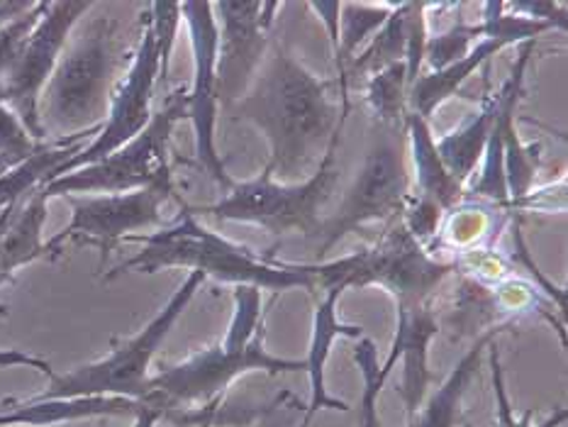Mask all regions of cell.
Here are the masks:
<instances>
[{
    "label": "cell",
    "instance_id": "cell-1",
    "mask_svg": "<svg viewBox=\"0 0 568 427\" xmlns=\"http://www.w3.org/2000/svg\"><path fill=\"white\" fill-rule=\"evenodd\" d=\"M335 91L337 81L315 77L278 40L268 42L250 91L230 110L266 138L271 179L301 183L315 174L352 110Z\"/></svg>",
    "mask_w": 568,
    "mask_h": 427
},
{
    "label": "cell",
    "instance_id": "cell-2",
    "mask_svg": "<svg viewBox=\"0 0 568 427\" xmlns=\"http://www.w3.org/2000/svg\"><path fill=\"white\" fill-rule=\"evenodd\" d=\"M232 298L234 311L225 339L152 374L142 403L162 410V415L171 410H201L207 403L225 398V390L244 374L264 372L278 376L305 372L303 359L276 357L266 349L262 291L240 286L234 288Z\"/></svg>",
    "mask_w": 568,
    "mask_h": 427
},
{
    "label": "cell",
    "instance_id": "cell-3",
    "mask_svg": "<svg viewBox=\"0 0 568 427\" xmlns=\"http://www.w3.org/2000/svg\"><path fill=\"white\" fill-rule=\"evenodd\" d=\"M122 242L142 244V252L105 274L108 281L130 272L156 274L162 268L176 266L205 278H215L220 284H232L234 288L252 286L276 293L291 288L317 291L315 276L307 274L303 264L281 262L271 254L262 256L240 242L222 237L220 232L205 227L193 207L183 203L174 225L159 230L154 235H130Z\"/></svg>",
    "mask_w": 568,
    "mask_h": 427
},
{
    "label": "cell",
    "instance_id": "cell-4",
    "mask_svg": "<svg viewBox=\"0 0 568 427\" xmlns=\"http://www.w3.org/2000/svg\"><path fill=\"white\" fill-rule=\"evenodd\" d=\"M120 57L115 20L95 18L79 37H71L40 95L44 140L101 132L118 85Z\"/></svg>",
    "mask_w": 568,
    "mask_h": 427
},
{
    "label": "cell",
    "instance_id": "cell-5",
    "mask_svg": "<svg viewBox=\"0 0 568 427\" xmlns=\"http://www.w3.org/2000/svg\"><path fill=\"white\" fill-rule=\"evenodd\" d=\"M144 30L140 37L138 52L132 54L130 67L115 85L110 98L108 115L93 142L61 164L49 181L71 174L81 166L101 162L108 154L120 150L122 144L138 138L150 125L154 115L156 83L166 79L171 49L176 42V30L181 24V3H150L144 12ZM47 181V183H49Z\"/></svg>",
    "mask_w": 568,
    "mask_h": 427
},
{
    "label": "cell",
    "instance_id": "cell-6",
    "mask_svg": "<svg viewBox=\"0 0 568 427\" xmlns=\"http://www.w3.org/2000/svg\"><path fill=\"white\" fill-rule=\"evenodd\" d=\"M303 268L315 276L317 291L378 286L398 308L435 303L444 281L456 274V262H437L435 254L407 235L400 217H395L372 247L339 256L335 262L303 264Z\"/></svg>",
    "mask_w": 568,
    "mask_h": 427
},
{
    "label": "cell",
    "instance_id": "cell-7",
    "mask_svg": "<svg viewBox=\"0 0 568 427\" xmlns=\"http://www.w3.org/2000/svg\"><path fill=\"white\" fill-rule=\"evenodd\" d=\"M339 138L329 144L317 171L301 183H278L264 171L254 179L234 181V186L213 205L193 207V213L213 215L220 223L258 225L276 237L305 235L317 237L325 223V207L339 183L337 166Z\"/></svg>",
    "mask_w": 568,
    "mask_h": 427
},
{
    "label": "cell",
    "instance_id": "cell-8",
    "mask_svg": "<svg viewBox=\"0 0 568 427\" xmlns=\"http://www.w3.org/2000/svg\"><path fill=\"white\" fill-rule=\"evenodd\" d=\"M205 276L189 272L183 284L174 291V296L146 323L138 335L118 342L105 357L91 364L77 366L67 374H54L49 378V386L32 398L54 400V398H95V396H118L142 400L150 369L159 347L164 345L171 329L179 323V317L186 313L195 293L201 291Z\"/></svg>",
    "mask_w": 568,
    "mask_h": 427
},
{
    "label": "cell",
    "instance_id": "cell-9",
    "mask_svg": "<svg viewBox=\"0 0 568 427\" xmlns=\"http://www.w3.org/2000/svg\"><path fill=\"white\" fill-rule=\"evenodd\" d=\"M181 120H186V91L179 89L166 98L162 108L154 110L138 138L122 144L120 150L89 166L44 183L40 189L47 201L71 199V195H108L130 193L150 186H174L171 176V132Z\"/></svg>",
    "mask_w": 568,
    "mask_h": 427
},
{
    "label": "cell",
    "instance_id": "cell-10",
    "mask_svg": "<svg viewBox=\"0 0 568 427\" xmlns=\"http://www.w3.org/2000/svg\"><path fill=\"white\" fill-rule=\"evenodd\" d=\"M381 134L368 146L364 166L344 195L337 213L325 217L317 235V256H325L349 232L368 223H393L410 199V174L405 166V142L400 130L378 128Z\"/></svg>",
    "mask_w": 568,
    "mask_h": 427
},
{
    "label": "cell",
    "instance_id": "cell-11",
    "mask_svg": "<svg viewBox=\"0 0 568 427\" xmlns=\"http://www.w3.org/2000/svg\"><path fill=\"white\" fill-rule=\"evenodd\" d=\"M93 3H47L42 18L24 37L16 59L0 81V103L32 134V140L47 142L40 122V95L59 64V57L71 40V32L93 10Z\"/></svg>",
    "mask_w": 568,
    "mask_h": 427
},
{
    "label": "cell",
    "instance_id": "cell-12",
    "mask_svg": "<svg viewBox=\"0 0 568 427\" xmlns=\"http://www.w3.org/2000/svg\"><path fill=\"white\" fill-rule=\"evenodd\" d=\"M171 199H176L174 186H150L108 195H71V223L49 240L47 247L57 256L64 242L91 244L101 252V262H105L108 254L132 232L162 225V205Z\"/></svg>",
    "mask_w": 568,
    "mask_h": 427
},
{
    "label": "cell",
    "instance_id": "cell-13",
    "mask_svg": "<svg viewBox=\"0 0 568 427\" xmlns=\"http://www.w3.org/2000/svg\"><path fill=\"white\" fill-rule=\"evenodd\" d=\"M281 3L274 0H222L213 3L217 24V103L232 108L254 83L268 52V34Z\"/></svg>",
    "mask_w": 568,
    "mask_h": 427
},
{
    "label": "cell",
    "instance_id": "cell-14",
    "mask_svg": "<svg viewBox=\"0 0 568 427\" xmlns=\"http://www.w3.org/2000/svg\"><path fill=\"white\" fill-rule=\"evenodd\" d=\"M181 20L189 28L193 49V83L186 91V120H191L195 140V162L213 179L222 193L234 186L215 144L217 128V24L213 3H181Z\"/></svg>",
    "mask_w": 568,
    "mask_h": 427
},
{
    "label": "cell",
    "instance_id": "cell-15",
    "mask_svg": "<svg viewBox=\"0 0 568 427\" xmlns=\"http://www.w3.org/2000/svg\"><path fill=\"white\" fill-rule=\"evenodd\" d=\"M439 335L435 303L398 305L395 308V337L386 364L403 362L400 398L405 403L407 420L423 406L429 388V345Z\"/></svg>",
    "mask_w": 568,
    "mask_h": 427
},
{
    "label": "cell",
    "instance_id": "cell-16",
    "mask_svg": "<svg viewBox=\"0 0 568 427\" xmlns=\"http://www.w3.org/2000/svg\"><path fill=\"white\" fill-rule=\"evenodd\" d=\"M342 288H327L325 298L317 303L315 315H313V333H311V347H307L305 362V374L307 382H311V400L305 406V415L301 427L311 425V420L320 410H349L347 400H339L329 394L327 388V362L335 342L347 337V339H362L364 327L362 325H347L339 321L337 315V303L342 298Z\"/></svg>",
    "mask_w": 568,
    "mask_h": 427
},
{
    "label": "cell",
    "instance_id": "cell-17",
    "mask_svg": "<svg viewBox=\"0 0 568 427\" xmlns=\"http://www.w3.org/2000/svg\"><path fill=\"white\" fill-rule=\"evenodd\" d=\"M142 408V400L95 396V398H28L12 403V408L0 410V427H49L73 420L91 418H134Z\"/></svg>",
    "mask_w": 568,
    "mask_h": 427
},
{
    "label": "cell",
    "instance_id": "cell-18",
    "mask_svg": "<svg viewBox=\"0 0 568 427\" xmlns=\"http://www.w3.org/2000/svg\"><path fill=\"white\" fill-rule=\"evenodd\" d=\"M437 325L439 333L444 329L454 342H462L466 337L476 339L490 329H508L513 323L503 315L493 286L462 274L442 313H437Z\"/></svg>",
    "mask_w": 568,
    "mask_h": 427
},
{
    "label": "cell",
    "instance_id": "cell-19",
    "mask_svg": "<svg viewBox=\"0 0 568 427\" xmlns=\"http://www.w3.org/2000/svg\"><path fill=\"white\" fill-rule=\"evenodd\" d=\"M510 44L513 42L505 40V37H484V40L471 47V52L454 61L452 67L419 73V79L413 83L410 93H407V113H415L429 122L439 105L447 103L454 95H462V85L474 71L486 67L493 57Z\"/></svg>",
    "mask_w": 568,
    "mask_h": 427
},
{
    "label": "cell",
    "instance_id": "cell-20",
    "mask_svg": "<svg viewBox=\"0 0 568 427\" xmlns=\"http://www.w3.org/2000/svg\"><path fill=\"white\" fill-rule=\"evenodd\" d=\"M500 333L503 329H490V333H484L474 339L471 349L456 362V366L449 372V376L444 378L435 394L425 398L419 410L407 420V427H462L466 390L480 369V362H484L488 345Z\"/></svg>",
    "mask_w": 568,
    "mask_h": 427
},
{
    "label": "cell",
    "instance_id": "cell-21",
    "mask_svg": "<svg viewBox=\"0 0 568 427\" xmlns=\"http://www.w3.org/2000/svg\"><path fill=\"white\" fill-rule=\"evenodd\" d=\"M415 3H395L388 20L374 32L372 40L352 59V64L344 69V77L337 81L342 103H352L349 85L352 81L372 79L374 73L400 64L407 57V42H410Z\"/></svg>",
    "mask_w": 568,
    "mask_h": 427
},
{
    "label": "cell",
    "instance_id": "cell-22",
    "mask_svg": "<svg viewBox=\"0 0 568 427\" xmlns=\"http://www.w3.org/2000/svg\"><path fill=\"white\" fill-rule=\"evenodd\" d=\"M47 203L49 201L40 189L18 203L3 235H0V286L16 276L18 268L44 260V256H54L42 240Z\"/></svg>",
    "mask_w": 568,
    "mask_h": 427
},
{
    "label": "cell",
    "instance_id": "cell-23",
    "mask_svg": "<svg viewBox=\"0 0 568 427\" xmlns=\"http://www.w3.org/2000/svg\"><path fill=\"white\" fill-rule=\"evenodd\" d=\"M405 130L415 164V195H423V199L437 203L444 213H452L464 203V186L442 164L429 122L407 113Z\"/></svg>",
    "mask_w": 568,
    "mask_h": 427
},
{
    "label": "cell",
    "instance_id": "cell-24",
    "mask_svg": "<svg viewBox=\"0 0 568 427\" xmlns=\"http://www.w3.org/2000/svg\"><path fill=\"white\" fill-rule=\"evenodd\" d=\"M500 108H503V93L498 91L488 95L486 101L480 103L478 113L464 120L454 132L435 140L442 164L447 166L449 174L459 181L462 186L471 179L476 166L480 164V159L486 154L490 132L496 128Z\"/></svg>",
    "mask_w": 568,
    "mask_h": 427
},
{
    "label": "cell",
    "instance_id": "cell-25",
    "mask_svg": "<svg viewBox=\"0 0 568 427\" xmlns=\"http://www.w3.org/2000/svg\"><path fill=\"white\" fill-rule=\"evenodd\" d=\"M395 3H342L339 8V42L335 49L337 81L344 77V69L359 54L364 42L374 37V32L388 20Z\"/></svg>",
    "mask_w": 568,
    "mask_h": 427
},
{
    "label": "cell",
    "instance_id": "cell-26",
    "mask_svg": "<svg viewBox=\"0 0 568 427\" xmlns=\"http://www.w3.org/2000/svg\"><path fill=\"white\" fill-rule=\"evenodd\" d=\"M407 93H410V83H407L405 61L393 64L374 73L366 79V105L376 118L378 128L400 130L405 128L407 118Z\"/></svg>",
    "mask_w": 568,
    "mask_h": 427
},
{
    "label": "cell",
    "instance_id": "cell-27",
    "mask_svg": "<svg viewBox=\"0 0 568 427\" xmlns=\"http://www.w3.org/2000/svg\"><path fill=\"white\" fill-rule=\"evenodd\" d=\"M503 169L508 183L510 207L520 205L532 193V183L539 169V146H527L517 138L515 110L503 120Z\"/></svg>",
    "mask_w": 568,
    "mask_h": 427
},
{
    "label": "cell",
    "instance_id": "cell-28",
    "mask_svg": "<svg viewBox=\"0 0 568 427\" xmlns=\"http://www.w3.org/2000/svg\"><path fill=\"white\" fill-rule=\"evenodd\" d=\"M490 207L493 205H459L452 211V217L447 227H444V242L454 250H462L464 254L476 250L478 242H484L486 237L493 240L496 232L503 230V223H493L490 217ZM498 211V207H496Z\"/></svg>",
    "mask_w": 568,
    "mask_h": 427
},
{
    "label": "cell",
    "instance_id": "cell-29",
    "mask_svg": "<svg viewBox=\"0 0 568 427\" xmlns=\"http://www.w3.org/2000/svg\"><path fill=\"white\" fill-rule=\"evenodd\" d=\"M354 362L359 364L362 378H364V394H362V418L359 427H383L381 413H378V396L383 386L390 378L388 366L378 364V352L376 345L368 337H362L359 345L354 352Z\"/></svg>",
    "mask_w": 568,
    "mask_h": 427
},
{
    "label": "cell",
    "instance_id": "cell-30",
    "mask_svg": "<svg viewBox=\"0 0 568 427\" xmlns=\"http://www.w3.org/2000/svg\"><path fill=\"white\" fill-rule=\"evenodd\" d=\"M488 359H490V376H493V396H496V427H561L568 418V410L564 406L554 408V413L541 425H532L535 410L529 408L523 415L513 410V403L508 396V386H505V374L500 364V352L496 339L488 345Z\"/></svg>",
    "mask_w": 568,
    "mask_h": 427
},
{
    "label": "cell",
    "instance_id": "cell-31",
    "mask_svg": "<svg viewBox=\"0 0 568 427\" xmlns=\"http://www.w3.org/2000/svg\"><path fill=\"white\" fill-rule=\"evenodd\" d=\"M484 37H488L484 22H476V24L456 22L447 32L427 37L425 61L432 71L447 69L454 64V61H459L471 52V47L484 40Z\"/></svg>",
    "mask_w": 568,
    "mask_h": 427
},
{
    "label": "cell",
    "instance_id": "cell-32",
    "mask_svg": "<svg viewBox=\"0 0 568 427\" xmlns=\"http://www.w3.org/2000/svg\"><path fill=\"white\" fill-rule=\"evenodd\" d=\"M42 146L44 142L32 140L20 118L6 103H0V176L28 162Z\"/></svg>",
    "mask_w": 568,
    "mask_h": 427
},
{
    "label": "cell",
    "instance_id": "cell-33",
    "mask_svg": "<svg viewBox=\"0 0 568 427\" xmlns=\"http://www.w3.org/2000/svg\"><path fill=\"white\" fill-rule=\"evenodd\" d=\"M44 6L47 3H34L28 12H24V16L10 20L8 24L0 28V81H3L6 71L12 64V59H16L24 37H28V32L34 28L37 20L42 18Z\"/></svg>",
    "mask_w": 568,
    "mask_h": 427
},
{
    "label": "cell",
    "instance_id": "cell-34",
    "mask_svg": "<svg viewBox=\"0 0 568 427\" xmlns=\"http://www.w3.org/2000/svg\"><path fill=\"white\" fill-rule=\"evenodd\" d=\"M505 10L513 16H523L529 20L545 22L551 30H568V8L566 3H549V0H529V3H505Z\"/></svg>",
    "mask_w": 568,
    "mask_h": 427
},
{
    "label": "cell",
    "instance_id": "cell-35",
    "mask_svg": "<svg viewBox=\"0 0 568 427\" xmlns=\"http://www.w3.org/2000/svg\"><path fill=\"white\" fill-rule=\"evenodd\" d=\"M12 366H28V369L42 372L49 378L57 374L52 369V364L42 357H34V354H28L22 349H0V369H12Z\"/></svg>",
    "mask_w": 568,
    "mask_h": 427
},
{
    "label": "cell",
    "instance_id": "cell-36",
    "mask_svg": "<svg viewBox=\"0 0 568 427\" xmlns=\"http://www.w3.org/2000/svg\"><path fill=\"white\" fill-rule=\"evenodd\" d=\"M307 8H311L320 18V22L325 24V30L329 34L332 54H335L337 42H339V8H342V3H335V0H332V3H307Z\"/></svg>",
    "mask_w": 568,
    "mask_h": 427
},
{
    "label": "cell",
    "instance_id": "cell-37",
    "mask_svg": "<svg viewBox=\"0 0 568 427\" xmlns=\"http://www.w3.org/2000/svg\"><path fill=\"white\" fill-rule=\"evenodd\" d=\"M286 398L288 396L278 398L276 406L266 408L262 418H258L252 427H291L293 425V415H291V408H286Z\"/></svg>",
    "mask_w": 568,
    "mask_h": 427
},
{
    "label": "cell",
    "instance_id": "cell-38",
    "mask_svg": "<svg viewBox=\"0 0 568 427\" xmlns=\"http://www.w3.org/2000/svg\"><path fill=\"white\" fill-rule=\"evenodd\" d=\"M34 3H28V0H0V28L8 24L10 20H16L24 16Z\"/></svg>",
    "mask_w": 568,
    "mask_h": 427
},
{
    "label": "cell",
    "instance_id": "cell-39",
    "mask_svg": "<svg viewBox=\"0 0 568 427\" xmlns=\"http://www.w3.org/2000/svg\"><path fill=\"white\" fill-rule=\"evenodd\" d=\"M162 418H164L162 410H156L152 406H146V403H142V408L134 413L130 427H156V423Z\"/></svg>",
    "mask_w": 568,
    "mask_h": 427
},
{
    "label": "cell",
    "instance_id": "cell-40",
    "mask_svg": "<svg viewBox=\"0 0 568 427\" xmlns=\"http://www.w3.org/2000/svg\"><path fill=\"white\" fill-rule=\"evenodd\" d=\"M222 406V400H213L203 406L201 410H195V425L193 427H215V415Z\"/></svg>",
    "mask_w": 568,
    "mask_h": 427
},
{
    "label": "cell",
    "instance_id": "cell-41",
    "mask_svg": "<svg viewBox=\"0 0 568 427\" xmlns=\"http://www.w3.org/2000/svg\"><path fill=\"white\" fill-rule=\"evenodd\" d=\"M16 207H18V203L16 205H8V207H3V211H0V235H3V230L10 223L12 213H16Z\"/></svg>",
    "mask_w": 568,
    "mask_h": 427
}]
</instances>
